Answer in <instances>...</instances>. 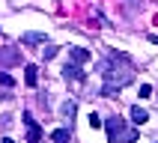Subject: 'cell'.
<instances>
[{
    "label": "cell",
    "mask_w": 158,
    "mask_h": 143,
    "mask_svg": "<svg viewBox=\"0 0 158 143\" xmlns=\"http://www.w3.org/2000/svg\"><path fill=\"white\" fill-rule=\"evenodd\" d=\"M105 128H107V140L110 143H134L137 140V128H128L125 119H119V116H110L105 122Z\"/></svg>",
    "instance_id": "obj_1"
},
{
    "label": "cell",
    "mask_w": 158,
    "mask_h": 143,
    "mask_svg": "<svg viewBox=\"0 0 158 143\" xmlns=\"http://www.w3.org/2000/svg\"><path fill=\"white\" fill-rule=\"evenodd\" d=\"M24 122H27V143H39L42 140V128L30 113H24Z\"/></svg>",
    "instance_id": "obj_2"
},
{
    "label": "cell",
    "mask_w": 158,
    "mask_h": 143,
    "mask_svg": "<svg viewBox=\"0 0 158 143\" xmlns=\"http://www.w3.org/2000/svg\"><path fill=\"white\" fill-rule=\"evenodd\" d=\"M21 63V54L15 48H0V66H18Z\"/></svg>",
    "instance_id": "obj_3"
},
{
    "label": "cell",
    "mask_w": 158,
    "mask_h": 143,
    "mask_svg": "<svg viewBox=\"0 0 158 143\" xmlns=\"http://www.w3.org/2000/svg\"><path fill=\"white\" fill-rule=\"evenodd\" d=\"M63 78H66V80H84L87 75H84V69H81V66L66 63V66H63Z\"/></svg>",
    "instance_id": "obj_4"
},
{
    "label": "cell",
    "mask_w": 158,
    "mask_h": 143,
    "mask_svg": "<svg viewBox=\"0 0 158 143\" xmlns=\"http://www.w3.org/2000/svg\"><path fill=\"white\" fill-rule=\"evenodd\" d=\"M69 57H72V63H75V66H81V63L89 60V51H87V48H69Z\"/></svg>",
    "instance_id": "obj_5"
},
{
    "label": "cell",
    "mask_w": 158,
    "mask_h": 143,
    "mask_svg": "<svg viewBox=\"0 0 158 143\" xmlns=\"http://www.w3.org/2000/svg\"><path fill=\"white\" fill-rule=\"evenodd\" d=\"M146 119H149V113H146L140 104H134V107H131V125H143Z\"/></svg>",
    "instance_id": "obj_6"
},
{
    "label": "cell",
    "mask_w": 158,
    "mask_h": 143,
    "mask_svg": "<svg viewBox=\"0 0 158 143\" xmlns=\"http://www.w3.org/2000/svg\"><path fill=\"white\" fill-rule=\"evenodd\" d=\"M24 80H27V87H36L39 84V69L36 66H24Z\"/></svg>",
    "instance_id": "obj_7"
},
{
    "label": "cell",
    "mask_w": 158,
    "mask_h": 143,
    "mask_svg": "<svg viewBox=\"0 0 158 143\" xmlns=\"http://www.w3.org/2000/svg\"><path fill=\"white\" fill-rule=\"evenodd\" d=\"M45 39H48V36H45V33H36V30H33V33H24V36H21V42H24V45H42Z\"/></svg>",
    "instance_id": "obj_8"
},
{
    "label": "cell",
    "mask_w": 158,
    "mask_h": 143,
    "mask_svg": "<svg viewBox=\"0 0 158 143\" xmlns=\"http://www.w3.org/2000/svg\"><path fill=\"white\" fill-rule=\"evenodd\" d=\"M51 140L54 143H69L72 140V131H69V128H57V131L51 134Z\"/></svg>",
    "instance_id": "obj_9"
},
{
    "label": "cell",
    "mask_w": 158,
    "mask_h": 143,
    "mask_svg": "<svg viewBox=\"0 0 158 143\" xmlns=\"http://www.w3.org/2000/svg\"><path fill=\"white\" fill-rule=\"evenodd\" d=\"M0 84H3V87H15V78L6 75V72H0Z\"/></svg>",
    "instance_id": "obj_10"
},
{
    "label": "cell",
    "mask_w": 158,
    "mask_h": 143,
    "mask_svg": "<svg viewBox=\"0 0 158 143\" xmlns=\"http://www.w3.org/2000/svg\"><path fill=\"white\" fill-rule=\"evenodd\" d=\"M42 57H45V60H54V57H57V48H54V45L42 48Z\"/></svg>",
    "instance_id": "obj_11"
},
{
    "label": "cell",
    "mask_w": 158,
    "mask_h": 143,
    "mask_svg": "<svg viewBox=\"0 0 158 143\" xmlns=\"http://www.w3.org/2000/svg\"><path fill=\"white\" fill-rule=\"evenodd\" d=\"M89 125H93V128H102L105 122H102V116H98V113H89Z\"/></svg>",
    "instance_id": "obj_12"
},
{
    "label": "cell",
    "mask_w": 158,
    "mask_h": 143,
    "mask_svg": "<svg viewBox=\"0 0 158 143\" xmlns=\"http://www.w3.org/2000/svg\"><path fill=\"white\" fill-rule=\"evenodd\" d=\"M152 96V87H149V84H143V87H140V98H149Z\"/></svg>",
    "instance_id": "obj_13"
},
{
    "label": "cell",
    "mask_w": 158,
    "mask_h": 143,
    "mask_svg": "<svg viewBox=\"0 0 158 143\" xmlns=\"http://www.w3.org/2000/svg\"><path fill=\"white\" fill-rule=\"evenodd\" d=\"M0 143H15V140H12V137H3V140H0Z\"/></svg>",
    "instance_id": "obj_14"
},
{
    "label": "cell",
    "mask_w": 158,
    "mask_h": 143,
    "mask_svg": "<svg viewBox=\"0 0 158 143\" xmlns=\"http://www.w3.org/2000/svg\"><path fill=\"white\" fill-rule=\"evenodd\" d=\"M149 39H152V45H158V36H149Z\"/></svg>",
    "instance_id": "obj_15"
}]
</instances>
